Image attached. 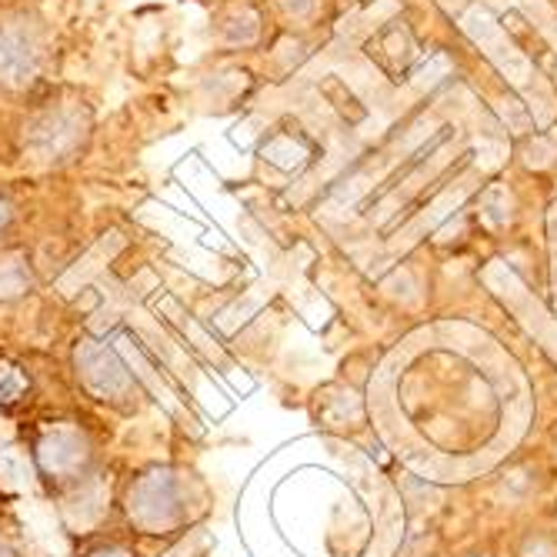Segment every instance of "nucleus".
I'll return each instance as SVG.
<instances>
[{"label":"nucleus","instance_id":"nucleus-1","mask_svg":"<svg viewBox=\"0 0 557 557\" xmlns=\"http://www.w3.org/2000/svg\"><path fill=\"white\" fill-rule=\"evenodd\" d=\"M87 134V117L81 108H50L37 114L24 127V147H30L44 161H67L74 150L84 144Z\"/></svg>","mask_w":557,"mask_h":557},{"label":"nucleus","instance_id":"nucleus-4","mask_svg":"<svg viewBox=\"0 0 557 557\" xmlns=\"http://www.w3.org/2000/svg\"><path fill=\"white\" fill-rule=\"evenodd\" d=\"M524 557H557V547L547 537H531L524 547Z\"/></svg>","mask_w":557,"mask_h":557},{"label":"nucleus","instance_id":"nucleus-2","mask_svg":"<svg viewBox=\"0 0 557 557\" xmlns=\"http://www.w3.org/2000/svg\"><path fill=\"white\" fill-rule=\"evenodd\" d=\"M40 40L24 24L0 27V84L21 90L37 81L40 74Z\"/></svg>","mask_w":557,"mask_h":557},{"label":"nucleus","instance_id":"nucleus-3","mask_svg":"<svg viewBox=\"0 0 557 557\" xmlns=\"http://www.w3.org/2000/svg\"><path fill=\"white\" fill-rule=\"evenodd\" d=\"M264 154H268L274 164L290 168V164H297V161H300V147H297L287 134H277V137L264 147Z\"/></svg>","mask_w":557,"mask_h":557}]
</instances>
